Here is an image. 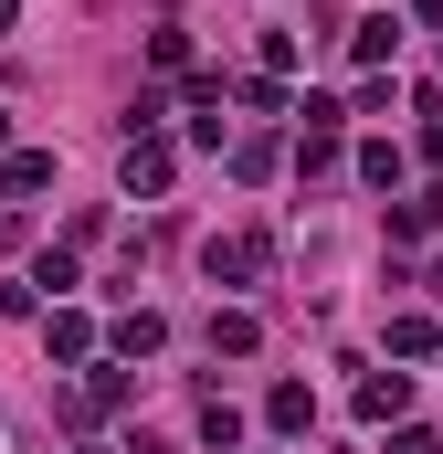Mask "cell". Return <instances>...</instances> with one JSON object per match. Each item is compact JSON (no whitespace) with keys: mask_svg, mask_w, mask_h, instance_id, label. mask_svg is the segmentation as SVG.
I'll list each match as a JSON object with an SVG mask.
<instances>
[{"mask_svg":"<svg viewBox=\"0 0 443 454\" xmlns=\"http://www.w3.org/2000/svg\"><path fill=\"white\" fill-rule=\"evenodd\" d=\"M391 454H443V434H433V423H401V434H391Z\"/></svg>","mask_w":443,"mask_h":454,"instance_id":"21","label":"cell"},{"mask_svg":"<svg viewBox=\"0 0 443 454\" xmlns=\"http://www.w3.org/2000/svg\"><path fill=\"white\" fill-rule=\"evenodd\" d=\"M11 21H21V0H0V32H11Z\"/></svg>","mask_w":443,"mask_h":454,"instance_id":"25","label":"cell"},{"mask_svg":"<svg viewBox=\"0 0 443 454\" xmlns=\"http://www.w3.org/2000/svg\"><path fill=\"white\" fill-rule=\"evenodd\" d=\"M275 169H285V148H275V137H232V180H243V191H253V180H275Z\"/></svg>","mask_w":443,"mask_h":454,"instance_id":"12","label":"cell"},{"mask_svg":"<svg viewBox=\"0 0 443 454\" xmlns=\"http://www.w3.org/2000/svg\"><path fill=\"white\" fill-rule=\"evenodd\" d=\"M401 169H412V159H401L391 137H369V148H359V180H369V191H401Z\"/></svg>","mask_w":443,"mask_h":454,"instance_id":"15","label":"cell"},{"mask_svg":"<svg viewBox=\"0 0 443 454\" xmlns=\"http://www.w3.org/2000/svg\"><path fill=\"white\" fill-rule=\"evenodd\" d=\"M0 159H11V106H0Z\"/></svg>","mask_w":443,"mask_h":454,"instance_id":"26","label":"cell"},{"mask_svg":"<svg viewBox=\"0 0 443 454\" xmlns=\"http://www.w3.org/2000/svg\"><path fill=\"white\" fill-rule=\"evenodd\" d=\"M423 169H433V180H443V116H433V127H423Z\"/></svg>","mask_w":443,"mask_h":454,"instance_id":"22","label":"cell"},{"mask_svg":"<svg viewBox=\"0 0 443 454\" xmlns=\"http://www.w3.org/2000/svg\"><path fill=\"white\" fill-rule=\"evenodd\" d=\"M201 275L212 286H264L275 275V232H212L201 243Z\"/></svg>","mask_w":443,"mask_h":454,"instance_id":"1","label":"cell"},{"mask_svg":"<svg viewBox=\"0 0 443 454\" xmlns=\"http://www.w3.org/2000/svg\"><path fill=\"white\" fill-rule=\"evenodd\" d=\"M148 64H159V74H180V64H190V32H180V21H159V32H148Z\"/></svg>","mask_w":443,"mask_h":454,"instance_id":"17","label":"cell"},{"mask_svg":"<svg viewBox=\"0 0 443 454\" xmlns=\"http://www.w3.org/2000/svg\"><path fill=\"white\" fill-rule=\"evenodd\" d=\"M0 191H11V201L53 191V148H11V159H0Z\"/></svg>","mask_w":443,"mask_h":454,"instance_id":"9","label":"cell"},{"mask_svg":"<svg viewBox=\"0 0 443 454\" xmlns=\"http://www.w3.org/2000/svg\"><path fill=\"white\" fill-rule=\"evenodd\" d=\"M391 232L412 243V232H443V180H423L412 201H391Z\"/></svg>","mask_w":443,"mask_h":454,"instance_id":"11","label":"cell"},{"mask_svg":"<svg viewBox=\"0 0 443 454\" xmlns=\"http://www.w3.org/2000/svg\"><path fill=\"white\" fill-rule=\"evenodd\" d=\"M264 423H275V434H307V423H317V391H307V380H275V391H264Z\"/></svg>","mask_w":443,"mask_h":454,"instance_id":"10","label":"cell"},{"mask_svg":"<svg viewBox=\"0 0 443 454\" xmlns=\"http://www.w3.org/2000/svg\"><path fill=\"white\" fill-rule=\"evenodd\" d=\"M307 64V32H264V74H296Z\"/></svg>","mask_w":443,"mask_h":454,"instance_id":"18","label":"cell"},{"mask_svg":"<svg viewBox=\"0 0 443 454\" xmlns=\"http://www.w3.org/2000/svg\"><path fill=\"white\" fill-rule=\"evenodd\" d=\"M0 317H43V296H32V275H11V286H0Z\"/></svg>","mask_w":443,"mask_h":454,"instance_id":"20","label":"cell"},{"mask_svg":"<svg viewBox=\"0 0 443 454\" xmlns=\"http://www.w3.org/2000/svg\"><path fill=\"white\" fill-rule=\"evenodd\" d=\"M127 391H137L127 359H85V380L64 391V423H106V412H127Z\"/></svg>","mask_w":443,"mask_h":454,"instance_id":"2","label":"cell"},{"mask_svg":"<svg viewBox=\"0 0 443 454\" xmlns=\"http://www.w3.org/2000/svg\"><path fill=\"white\" fill-rule=\"evenodd\" d=\"M201 444H212V454H232V444H243V412H232L222 391H201Z\"/></svg>","mask_w":443,"mask_h":454,"instance_id":"14","label":"cell"},{"mask_svg":"<svg viewBox=\"0 0 443 454\" xmlns=\"http://www.w3.org/2000/svg\"><path fill=\"white\" fill-rule=\"evenodd\" d=\"M32 296H53V307L74 296V243H53V254H32Z\"/></svg>","mask_w":443,"mask_h":454,"instance_id":"13","label":"cell"},{"mask_svg":"<svg viewBox=\"0 0 443 454\" xmlns=\"http://www.w3.org/2000/svg\"><path fill=\"white\" fill-rule=\"evenodd\" d=\"M232 106H253V116H285V85H275V74H253V85H232Z\"/></svg>","mask_w":443,"mask_h":454,"instance_id":"19","label":"cell"},{"mask_svg":"<svg viewBox=\"0 0 443 454\" xmlns=\"http://www.w3.org/2000/svg\"><path fill=\"white\" fill-rule=\"evenodd\" d=\"M348 53H359L369 74H391V53H401V11H369V21H348Z\"/></svg>","mask_w":443,"mask_h":454,"instance_id":"6","label":"cell"},{"mask_svg":"<svg viewBox=\"0 0 443 454\" xmlns=\"http://www.w3.org/2000/svg\"><path fill=\"white\" fill-rule=\"evenodd\" d=\"M412 412V370H369L359 380V423H401Z\"/></svg>","mask_w":443,"mask_h":454,"instance_id":"7","label":"cell"},{"mask_svg":"<svg viewBox=\"0 0 443 454\" xmlns=\"http://www.w3.org/2000/svg\"><path fill=\"white\" fill-rule=\"evenodd\" d=\"M401 11H412V21H443V0H401Z\"/></svg>","mask_w":443,"mask_h":454,"instance_id":"24","label":"cell"},{"mask_svg":"<svg viewBox=\"0 0 443 454\" xmlns=\"http://www.w3.org/2000/svg\"><path fill=\"white\" fill-rule=\"evenodd\" d=\"M169 180H180V148H169V137H127V148H116V191H127V201H159Z\"/></svg>","mask_w":443,"mask_h":454,"instance_id":"3","label":"cell"},{"mask_svg":"<svg viewBox=\"0 0 443 454\" xmlns=\"http://www.w3.org/2000/svg\"><path fill=\"white\" fill-rule=\"evenodd\" d=\"M106 348L127 359V370H137V359H159V348H169V317H159V307H127V317L106 328Z\"/></svg>","mask_w":443,"mask_h":454,"instance_id":"5","label":"cell"},{"mask_svg":"<svg viewBox=\"0 0 443 454\" xmlns=\"http://www.w3.org/2000/svg\"><path fill=\"white\" fill-rule=\"evenodd\" d=\"M433 348H443L433 317H391V359H433Z\"/></svg>","mask_w":443,"mask_h":454,"instance_id":"16","label":"cell"},{"mask_svg":"<svg viewBox=\"0 0 443 454\" xmlns=\"http://www.w3.org/2000/svg\"><path fill=\"white\" fill-rule=\"evenodd\" d=\"M43 348H53L64 370H85V359H96V317H85V307H43Z\"/></svg>","mask_w":443,"mask_h":454,"instance_id":"4","label":"cell"},{"mask_svg":"<svg viewBox=\"0 0 443 454\" xmlns=\"http://www.w3.org/2000/svg\"><path fill=\"white\" fill-rule=\"evenodd\" d=\"M264 348V317L253 307H212V359H253Z\"/></svg>","mask_w":443,"mask_h":454,"instance_id":"8","label":"cell"},{"mask_svg":"<svg viewBox=\"0 0 443 454\" xmlns=\"http://www.w3.org/2000/svg\"><path fill=\"white\" fill-rule=\"evenodd\" d=\"M127 454H180V444H169V434H137V444H127Z\"/></svg>","mask_w":443,"mask_h":454,"instance_id":"23","label":"cell"}]
</instances>
